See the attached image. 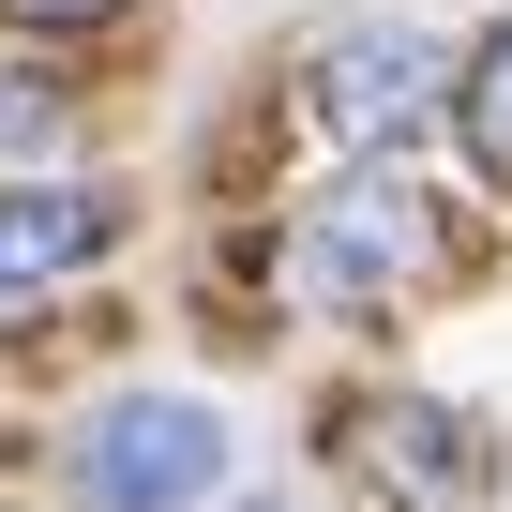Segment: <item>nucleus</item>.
I'll return each instance as SVG.
<instances>
[{
	"instance_id": "obj_1",
	"label": "nucleus",
	"mask_w": 512,
	"mask_h": 512,
	"mask_svg": "<svg viewBox=\"0 0 512 512\" xmlns=\"http://www.w3.org/2000/svg\"><path fill=\"white\" fill-rule=\"evenodd\" d=\"M422 256H437V211H422V181H407V166H362L347 196H317V211L287 226V256H272V272H287L317 317H377V302L422 272Z\"/></svg>"
},
{
	"instance_id": "obj_2",
	"label": "nucleus",
	"mask_w": 512,
	"mask_h": 512,
	"mask_svg": "<svg viewBox=\"0 0 512 512\" xmlns=\"http://www.w3.org/2000/svg\"><path fill=\"white\" fill-rule=\"evenodd\" d=\"M226 482V422L196 392H151V407H106V437L76 452V497L91 512H196Z\"/></svg>"
},
{
	"instance_id": "obj_3",
	"label": "nucleus",
	"mask_w": 512,
	"mask_h": 512,
	"mask_svg": "<svg viewBox=\"0 0 512 512\" xmlns=\"http://www.w3.org/2000/svg\"><path fill=\"white\" fill-rule=\"evenodd\" d=\"M422 106H437V46H422V31H347V46H317L302 121H317L332 151H377V136H407Z\"/></svg>"
},
{
	"instance_id": "obj_4",
	"label": "nucleus",
	"mask_w": 512,
	"mask_h": 512,
	"mask_svg": "<svg viewBox=\"0 0 512 512\" xmlns=\"http://www.w3.org/2000/svg\"><path fill=\"white\" fill-rule=\"evenodd\" d=\"M121 241V196L106 181H16L0 196V287H61Z\"/></svg>"
},
{
	"instance_id": "obj_5",
	"label": "nucleus",
	"mask_w": 512,
	"mask_h": 512,
	"mask_svg": "<svg viewBox=\"0 0 512 512\" xmlns=\"http://www.w3.org/2000/svg\"><path fill=\"white\" fill-rule=\"evenodd\" d=\"M377 467H407L422 497H482V437H467L452 407H392V422H377Z\"/></svg>"
},
{
	"instance_id": "obj_6",
	"label": "nucleus",
	"mask_w": 512,
	"mask_h": 512,
	"mask_svg": "<svg viewBox=\"0 0 512 512\" xmlns=\"http://www.w3.org/2000/svg\"><path fill=\"white\" fill-rule=\"evenodd\" d=\"M452 121H467V166H482V181H512V16L467 46V76H452Z\"/></svg>"
},
{
	"instance_id": "obj_7",
	"label": "nucleus",
	"mask_w": 512,
	"mask_h": 512,
	"mask_svg": "<svg viewBox=\"0 0 512 512\" xmlns=\"http://www.w3.org/2000/svg\"><path fill=\"white\" fill-rule=\"evenodd\" d=\"M46 136H61V91H46V76H0V166L46 151Z\"/></svg>"
},
{
	"instance_id": "obj_8",
	"label": "nucleus",
	"mask_w": 512,
	"mask_h": 512,
	"mask_svg": "<svg viewBox=\"0 0 512 512\" xmlns=\"http://www.w3.org/2000/svg\"><path fill=\"white\" fill-rule=\"evenodd\" d=\"M0 16H16V31H106L121 0H0Z\"/></svg>"
}]
</instances>
